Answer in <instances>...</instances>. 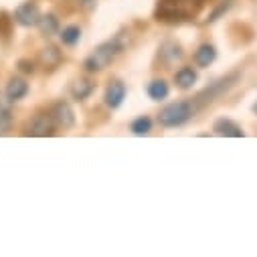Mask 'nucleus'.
<instances>
[{
    "label": "nucleus",
    "instance_id": "16",
    "mask_svg": "<svg viewBox=\"0 0 257 257\" xmlns=\"http://www.w3.org/2000/svg\"><path fill=\"white\" fill-rule=\"evenodd\" d=\"M39 59H41V63H43V65H45V67H51V69H55V67L59 65V63H61L63 55H61V51H59L57 47L49 45V47H45V49L41 51Z\"/></svg>",
    "mask_w": 257,
    "mask_h": 257
},
{
    "label": "nucleus",
    "instance_id": "5",
    "mask_svg": "<svg viewBox=\"0 0 257 257\" xmlns=\"http://www.w3.org/2000/svg\"><path fill=\"white\" fill-rule=\"evenodd\" d=\"M55 125L57 121L53 119L51 113H37L29 125H27V136H37V138H45V136H53L55 134Z\"/></svg>",
    "mask_w": 257,
    "mask_h": 257
},
{
    "label": "nucleus",
    "instance_id": "3",
    "mask_svg": "<svg viewBox=\"0 0 257 257\" xmlns=\"http://www.w3.org/2000/svg\"><path fill=\"white\" fill-rule=\"evenodd\" d=\"M197 109H199V105L195 103V99H184V101L168 103L166 107L160 109L158 123L162 127H180L197 113Z\"/></svg>",
    "mask_w": 257,
    "mask_h": 257
},
{
    "label": "nucleus",
    "instance_id": "18",
    "mask_svg": "<svg viewBox=\"0 0 257 257\" xmlns=\"http://www.w3.org/2000/svg\"><path fill=\"white\" fill-rule=\"evenodd\" d=\"M93 89H95L93 81H89V79H79V81L73 83V87H71V95H73L77 101H85V99L93 93Z\"/></svg>",
    "mask_w": 257,
    "mask_h": 257
},
{
    "label": "nucleus",
    "instance_id": "13",
    "mask_svg": "<svg viewBox=\"0 0 257 257\" xmlns=\"http://www.w3.org/2000/svg\"><path fill=\"white\" fill-rule=\"evenodd\" d=\"M146 93H148L150 99H154V101H162V99L168 97L170 87H168V83H166L164 79H152V81L148 83V87H146Z\"/></svg>",
    "mask_w": 257,
    "mask_h": 257
},
{
    "label": "nucleus",
    "instance_id": "24",
    "mask_svg": "<svg viewBox=\"0 0 257 257\" xmlns=\"http://www.w3.org/2000/svg\"><path fill=\"white\" fill-rule=\"evenodd\" d=\"M253 113H255V115H257V101H255V103H253Z\"/></svg>",
    "mask_w": 257,
    "mask_h": 257
},
{
    "label": "nucleus",
    "instance_id": "1",
    "mask_svg": "<svg viewBox=\"0 0 257 257\" xmlns=\"http://www.w3.org/2000/svg\"><path fill=\"white\" fill-rule=\"evenodd\" d=\"M127 43H130V37H127L123 31L117 33L115 37H111L109 41L97 45L83 61V69L87 73H99L103 71L105 67H109L111 63L117 59V55L123 53V49L127 47Z\"/></svg>",
    "mask_w": 257,
    "mask_h": 257
},
{
    "label": "nucleus",
    "instance_id": "21",
    "mask_svg": "<svg viewBox=\"0 0 257 257\" xmlns=\"http://www.w3.org/2000/svg\"><path fill=\"white\" fill-rule=\"evenodd\" d=\"M17 65H19V71L25 73V75H33V73H35V63L29 61V59H21Z\"/></svg>",
    "mask_w": 257,
    "mask_h": 257
},
{
    "label": "nucleus",
    "instance_id": "19",
    "mask_svg": "<svg viewBox=\"0 0 257 257\" xmlns=\"http://www.w3.org/2000/svg\"><path fill=\"white\" fill-rule=\"evenodd\" d=\"M160 57H162L166 63H174V61H178V59L182 57V51H180V47H178L176 43L166 41V43L160 47Z\"/></svg>",
    "mask_w": 257,
    "mask_h": 257
},
{
    "label": "nucleus",
    "instance_id": "23",
    "mask_svg": "<svg viewBox=\"0 0 257 257\" xmlns=\"http://www.w3.org/2000/svg\"><path fill=\"white\" fill-rule=\"evenodd\" d=\"M77 3H79L81 7H85V9H93L97 0H77Z\"/></svg>",
    "mask_w": 257,
    "mask_h": 257
},
{
    "label": "nucleus",
    "instance_id": "7",
    "mask_svg": "<svg viewBox=\"0 0 257 257\" xmlns=\"http://www.w3.org/2000/svg\"><path fill=\"white\" fill-rule=\"evenodd\" d=\"M125 83L119 81V79H113L109 81V85L105 87V93H103V103L109 107V109H117L123 99H125Z\"/></svg>",
    "mask_w": 257,
    "mask_h": 257
},
{
    "label": "nucleus",
    "instance_id": "12",
    "mask_svg": "<svg viewBox=\"0 0 257 257\" xmlns=\"http://www.w3.org/2000/svg\"><path fill=\"white\" fill-rule=\"evenodd\" d=\"M192 59H195V63L199 67H209V65H213L215 59H217V49L213 45L205 43V45H201L195 51V57H192Z\"/></svg>",
    "mask_w": 257,
    "mask_h": 257
},
{
    "label": "nucleus",
    "instance_id": "4",
    "mask_svg": "<svg viewBox=\"0 0 257 257\" xmlns=\"http://www.w3.org/2000/svg\"><path fill=\"white\" fill-rule=\"evenodd\" d=\"M237 79H239V73H231V75H227V77L217 79L215 83H211L205 91H201V93L195 97V103H197L199 107H203V105H207V103L215 101L217 97H221L223 93H227V91L235 85V81H237Z\"/></svg>",
    "mask_w": 257,
    "mask_h": 257
},
{
    "label": "nucleus",
    "instance_id": "9",
    "mask_svg": "<svg viewBox=\"0 0 257 257\" xmlns=\"http://www.w3.org/2000/svg\"><path fill=\"white\" fill-rule=\"evenodd\" d=\"M213 132L217 136H225V138H243L245 132L241 130V125L229 117H219L215 123H213Z\"/></svg>",
    "mask_w": 257,
    "mask_h": 257
},
{
    "label": "nucleus",
    "instance_id": "8",
    "mask_svg": "<svg viewBox=\"0 0 257 257\" xmlns=\"http://www.w3.org/2000/svg\"><path fill=\"white\" fill-rule=\"evenodd\" d=\"M51 115L61 127H73L75 125V111L67 101H57L51 107Z\"/></svg>",
    "mask_w": 257,
    "mask_h": 257
},
{
    "label": "nucleus",
    "instance_id": "20",
    "mask_svg": "<svg viewBox=\"0 0 257 257\" xmlns=\"http://www.w3.org/2000/svg\"><path fill=\"white\" fill-rule=\"evenodd\" d=\"M130 130H132V134H136V136H146V134H150V130H152V119H150L148 115H138V117L130 123Z\"/></svg>",
    "mask_w": 257,
    "mask_h": 257
},
{
    "label": "nucleus",
    "instance_id": "10",
    "mask_svg": "<svg viewBox=\"0 0 257 257\" xmlns=\"http://www.w3.org/2000/svg\"><path fill=\"white\" fill-rule=\"evenodd\" d=\"M29 93V83L21 77H11L9 83H7V89H5V97L11 101V103H17L21 101L25 95Z\"/></svg>",
    "mask_w": 257,
    "mask_h": 257
},
{
    "label": "nucleus",
    "instance_id": "15",
    "mask_svg": "<svg viewBox=\"0 0 257 257\" xmlns=\"http://www.w3.org/2000/svg\"><path fill=\"white\" fill-rule=\"evenodd\" d=\"M59 39L65 47H75L81 41V29L77 25H69L59 31Z\"/></svg>",
    "mask_w": 257,
    "mask_h": 257
},
{
    "label": "nucleus",
    "instance_id": "11",
    "mask_svg": "<svg viewBox=\"0 0 257 257\" xmlns=\"http://www.w3.org/2000/svg\"><path fill=\"white\" fill-rule=\"evenodd\" d=\"M197 79H199V73L192 67H180L174 73V83H176L178 89H190L192 85L197 83Z\"/></svg>",
    "mask_w": 257,
    "mask_h": 257
},
{
    "label": "nucleus",
    "instance_id": "2",
    "mask_svg": "<svg viewBox=\"0 0 257 257\" xmlns=\"http://www.w3.org/2000/svg\"><path fill=\"white\" fill-rule=\"evenodd\" d=\"M201 0H158L156 19L162 23H180L197 15Z\"/></svg>",
    "mask_w": 257,
    "mask_h": 257
},
{
    "label": "nucleus",
    "instance_id": "6",
    "mask_svg": "<svg viewBox=\"0 0 257 257\" xmlns=\"http://www.w3.org/2000/svg\"><path fill=\"white\" fill-rule=\"evenodd\" d=\"M39 19H41V11L35 3H23L17 7L15 15H13V21L25 29H31V27H37L39 25Z\"/></svg>",
    "mask_w": 257,
    "mask_h": 257
},
{
    "label": "nucleus",
    "instance_id": "14",
    "mask_svg": "<svg viewBox=\"0 0 257 257\" xmlns=\"http://www.w3.org/2000/svg\"><path fill=\"white\" fill-rule=\"evenodd\" d=\"M13 127V109L11 101L0 95V136H5Z\"/></svg>",
    "mask_w": 257,
    "mask_h": 257
},
{
    "label": "nucleus",
    "instance_id": "22",
    "mask_svg": "<svg viewBox=\"0 0 257 257\" xmlns=\"http://www.w3.org/2000/svg\"><path fill=\"white\" fill-rule=\"evenodd\" d=\"M229 7H231L229 0H227V3H223V5H221V7H219V9H217V11H215V13L209 17V23H215V21H217V19H219L223 13H227V9H229Z\"/></svg>",
    "mask_w": 257,
    "mask_h": 257
},
{
    "label": "nucleus",
    "instance_id": "17",
    "mask_svg": "<svg viewBox=\"0 0 257 257\" xmlns=\"http://www.w3.org/2000/svg\"><path fill=\"white\" fill-rule=\"evenodd\" d=\"M37 27H39L41 35H45V37H53V35L59 33V19H57L55 15H41Z\"/></svg>",
    "mask_w": 257,
    "mask_h": 257
}]
</instances>
